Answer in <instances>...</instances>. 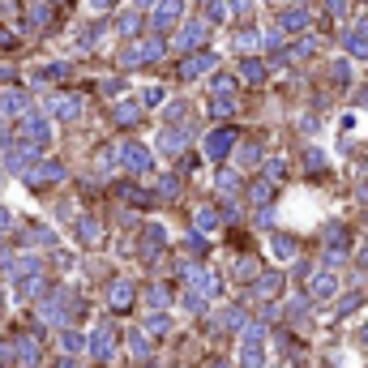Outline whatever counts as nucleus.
I'll return each mask as SVG.
<instances>
[{"label":"nucleus","mask_w":368,"mask_h":368,"mask_svg":"<svg viewBox=\"0 0 368 368\" xmlns=\"http://www.w3.org/2000/svg\"><path fill=\"white\" fill-rule=\"evenodd\" d=\"M116 155H120V163H125L129 171H137V176H146V171H155V155L146 150L141 141H120V146H116Z\"/></svg>","instance_id":"f257e3e1"},{"label":"nucleus","mask_w":368,"mask_h":368,"mask_svg":"<svg viewBox=\"0 0 368 368\" xmlns=\"http://www.w3.org/2000/svg\"><path fill=\"white\" fill-rule=\"evenodd\" d=\"M17 137H21V141H30V146H39V150H43V146L52 141V125H47L43 116H30V112H26V116L17 120Z\"/></svg>","instance_id":"f03ea898"},{"label":"nucleus","mask_w":368,"mask_h":368,"mask_svg":"<svg viewBox=\"0 0 368 368\" xmlns=\"http://www.w3.org/2000/svg\"><path fill=\"white\" fill-rule=\"evenodd\" d=\"M180 17H184L180 0H159L150 9V30H171V26H180Z\"/></svg>","instance_id":"7ed1b4c3"},{"label":"nucleus","mask_w":368,"mask_h":368,"mask_svg":"<svg viewBox=\"0 0 368 368\" xmlns=\"http://www.w3.org/2000/svg\"><path fill=\"white\" fill-rule=\"evenodd\" d=\"M206 35H210V21H184V26L176 30V47L180 52H198V47L206 43Z\"/></svg>","instance_id":"20e7f679"},{"label":"nucleus","mask_w":368,"mask_h":368,"mask_svg":"<svg viewBox=\"0 0 368 368\" xmlns=\"http://www.w3.org/2000/svg\"><path fill=\"white\" fill-rule=\"evenodd\" d=\"M86 103L78 99V94H56V99H47V116H56V120H82Z\"/></svg>","instance_id":"39448f33"},{"label":"nucleus","mask_w":368,"mask_h":368,"mask_svg":"<svg viewBox=\"0 0 368 368\" xmlns=\"http://www.w3.org/2000/svg\"><path fill=\"white\" fill-rule=\"evenodd\" d=\"M90 356L99 360V364H107L116 356V330L112 326H94V334H90Z\"/></svg>","instance_id":"423d86ee"},{"label":"nucleus","mask_w":368,"mask_h":368,"mask_svg":"<svg viewBox=\"0 0 368 368\" xmlns=\"http://www.w3.org/2000/svg\"><path fill=\"white\" fill-rule=\"evenodd\" d=\"M13 351H17V364L21 368H35L43 360V347H39L35 334H13Z\"/></svg>","instance_id":"0eeeda50"},{"label":"nucleus","mask_w":368,"mask_h":368,"mask_svg":"<svg viewBox=\"0 0 368 368\" xmlns=\"http://www.w3.org/2000/svg\"><path fill=\"white\" fill-rule=\"evenodd\" d=\"M342 47H347L356 60H368V21H356V26L342 30Z\"/></svg>","instance_id":"6e6552de"},{"label":"nucleus","mask_w":368,"mask_h":368,"mask_svg":"<svg viewBox=\"0 0 368 368\" xmlns=\"http://www.w3.org/2000/svg\"><path fill=\"white\" fill-rule=\"evenodd\" d=\"M189 137H193V133H189L184 125H171V129H163V133H159V150H163V155H184Z\"/></svg>","instance_id":"1a4fd4ad"},{"label":"nucleus","mask_w":368,"mask_h":368,"mask_svg":"<svg viewBox=\"0 0 368 368\" xmlns=\"http://www.w3.org/2000/svg\"><path fill=\"white\" fill-rule=\"evenodd\" d=\"M231 146H236V133H231V129H214V133L206 137V159H214V163L227 159Z\"/></svg>","instance_id":"9d476101"},{"label":"nucleus","mask_w":368,"mask_h":368,"mask_svg":"<svg viewBox=\"0 0 368 368\" xmlns=\"http://www.w3.org/2000/svg\"><path fill=\"white\" fill-rule=\"evenodd\" d=\"M214 64H218V56H214V52H193V56L180 64V78H184V82H193V78H202V73H210Z\"/></svg>","instance_id":"9b49d317"},{"label":"nucleus","mask_w":368,"mask_h":368,"mask_svg":"<svg viewBox=\"0 0 368 368\" xmlns=\"http://www.w3.org/2000/svg\"><path fill=\"white\" fill-rule=\"evenodd\" d=\"M265 338H253V334H244V347H240V368H265V347H261Z\"/></svg>","instance_id":"f8f14e48"},{"label":"nucleus","mask_w":368,"mask_h":368,"mask_svg":"<svg viewBox=\"0 0 368 368\" xmlns=\"http://www.w3.org/2000/svg\"><path fill=\"white\" fill-rule=\"evenodd\" d=\"M304 26H308V9H304V5H291V9L279 13V30H283V35H300Z\"/></svg>","instance_id":"ddd939ff"},{"label":"nucleus","mask_w":368,"mask_h":368,"mask_svg":"<svg viewBox=\"0 0 368 368\" xmlns=\"http://www.w3.org/2000/svg\"><path fill=\"white\" fill-rule=\"evenodd\" d=\"M163 244H167V231H163L159 223H150V227L141 231V257H146V261H155V257L163 253Z\"/></svg>","instance_id":"4468645a"},{"label":"nucleus","mask_w":368,"mask_h":368,"mask_svg":"<svg viewBox=\"0 0 368 368\" xmlns=\"http://www.w3.org/2000/svg\"><path fill=\"white\" fill-rule=\"evenodd\" d=\"M141 107H146V103H129V99H120V103L112 107V120H116L120 129H133L137 120H141Z\"/></svg>","instance_id":"2eb2a0df"},{"label":"nucleus","mask_w":368,"mask_h":368,"mask_svg":"<svg viewBox=\"0 0 368 368\" xmlns=\"http://www.w3.org/2000/svg\"><path fill=\"white\" fill-rule=\"evenodd\" d=\"M334 291H338V279L326 270V274H313V283H308V300H330Z\"/></svg>","instance_id":"dca6fc26"},{"label":"nucleus","mask_w":368,"mask_h":368,"mask_svg":"<svg viewBox=\"0 0 368 368\" xmlns=\"http://www.w3.org/2000/svg\"><path fill=\"white\" fill-rule=\"evenodd\" d=\"M30 99H26V90H5L0 94V112H9V116H26Z\"/></svg>","instance_id":"f3484780"},{"label":"nucleus","mask_w":368,"mask_h":368,"mask_svg":"<svg viewBox=\"0 0 368 368\" xmlns=\"http://www.w3.org/2000/svg\"><path fill=\"white\" fill-rule=\"evenodd\" d=\"M146 60H150V52H146V39L120 47V69H137V64H146Z\"/></svg>","instance_id":"a211bd4d"},{"label":"nucleus","mask_w":368,"mask_h":368,"mask_svg":"<svg viewBox=\"0 0 368 368\" xmlns=\"http://www.w3.org/2000/svg\"><path fill=\"white\" fill-rule=\"evenodd\" d=\"M26 180H30V184H43V180H64V167H60V163H35V167L26 171Z\"/></svg>","instance_id":"6ab92c4d"},{"label":"nucleus","mask_w":368,"mask_h":368,"mask_svg":"<svg viewBox=\"0 0 368 368\" xmlns=\"http://www.w3.org/2000/svg\"><path fill=\"white\" fill-rule=\"evenodd\" d=\"M107 304H112L116 313L133 308V283H112V291H107Z\"/></svg>","instance_id":"aec40b11"},{"label":"nucleus","mask_w":368,"mask_h":368,"mask_svg":"<svg viewBox=\"0 0 368 368\" xmlns=\"http://www.w3.org/2000/svg\"><path fill=\"white\" fill-rule=\"evenodd\" d=\"M279 287H283V274H257V283H253V296H261V300H270V296H279Z\"/></svg>","instance_id":"412c9836"},{"label":"nucleus","mask_w":368,"mask_h":368,"mask_svg":"<svg viewBox=\"0 0 368 368\" xmlns=\"http://www.w3.org/2000/svg\"><path fill=\"white\" fill-rule=\"evenodd\" d=\"M240 78H244V82H253V86H261V82H265V64H261V60H253V56H244Z\"/></svg>","instance_id":"4be33fe9"},{"label":"nucleus","mask_w":368,"mask_h":368,"mask_svg":"<svg viewBox=\"0 0 368 368\" xmlns=\"http://www.w3.org/2000/svg\"><path fill=\"white\" fill-rule=\"evenodd\" d=\"M261 43H265V39L257 35V26H244V30H236V47H240V52H257Z\"/></svg>","instance_id":"5701e85b"},{"label":"nucleus","mask_w":368,"mask_h":368,"mask_svg":"<svg viewBox=\"0 0 368 368\" xmlns=\"http://www.w3.org/2000/svg\"><path fill=\"white\" fill-rule=\"evenodd\" d=\"M78 240L82 244H99L103 240V227L94 223V218H78Z\"/></svg>","instance_id":"b1692460"},{"label":"nucleus","mask_w":368,"mask_h":368,"mask_svg":"<svg viewBox=\"0 0 368 368\" xmlns=\"http://www.w3.org/2000/svg\"><path fill=\"white\" fill-rule=\"evenodd\" d=\"M193 223H198V231H214L218 223H223V214H218L214 206H202V210H198V218H193Z\"/></svg>","instance_id":"393cba45"},{"label":"nucleus","mask_w":368,"mask_h":368,"mask_svg":"<svg viewBox=\"0 0 368 368\" xmlns=\"http://www.w3.org/2000/svg\"><path fill=\"white\" fill-rule=\"evenodd\" d=\"M300 253V244H296V236H274V257H283V261H291Z\"/></svg>","instance_id":"a878e982"},{"label":"nucleus","mask_w":368,"mask_h":368,"mask_svg":"<svg viewBox=\"0 0 368 368\" xmlns=\"http://www.w3.org/2000/svg\"><path fill=\"white\" fill-rule=\"evenodd\" d=\"M137 26H141V13H137V9H129V13L116 17V30H120V35H137Z\"/></svg>","instance_id":"bb28decb"},{"label":"nucleus","mask_w":368,"mask_h":368,"mask_svg":"<svg viewBox=\"0 0 368 368\" xmlns=\"http://www.w3.org/2000/svg\"><path fill=\"white\" fill-rule=\"evenodd\" d=\"M214 189L223 193V198H231V193L240 189V176H236V171H218V176H214Z\"/></svg>","instance_id":"cd10ccee"},{"label":"nucleus","mask_w":368,"mask_h":368,"mask_svg":"<svg viewBox=\"0 0 368 368\" xmlns=\"http://www.w3.org/2000/svg\"><path fill=\"white\" fill-rule=\"evenodd\" d=\"M227 13H231L227 0H206V21H227Z\"/></svg>","instance_id":"c85d7f7f"},{"label":"nucleus","mask_w":368,"mask_h":368,"mask_svg":"<svg viewBox=\"0 0 368 368\" xmlns=\"http://www.w3.org/2000/svg\"><path fill=\"white\" fill-rule=\"evenodd\" d=\"M249 198H253L257 206H270V198H274V184H270V180H257V184L249 189Z\"/></svg>","instance_id":"c756f323"},{"label":"nucleus","mask_w":368,"mask_h":368,"mask_svg":"<svg viewBox=\"0 0 368 368\" xmlns=\"http://www.w3.org/2000/svg\"><path fill=\"white\" fill-rule=\"evenodd\" d=\"M129 351H133V360H146V356H150V347H146V330H133V334H129Z\"/></svg>","instance_id":"7c9ffc66"},{"label":"nucleus","mask_w":368,"mask_h":368,"mask_svg":"<svg viewBox=\"0 0 368 368\" xmlns=\"http://www.w3.org/2000/svg\"><path fill=\"white\" fill-rule=\"evenodd\" d=\"M167 330H171V317H167V313L146 317V334H167Z\"/></svg>","instance_id":"2f4dec72"},{"label":"nucleus","mask_w":368,"mask_h":368,"mask_svg":"<svg viewBox=\"0 0 368 368\" xmlns=\"http://www.w3.org/2000/svg\"><path fill=\"white\" fill-rule=\"evenodd\" d=\"M218 322H223V330H244V308H223Z\"/></svg>","instance_id":"473e14b6"},{"label":"nucleus","mask_w":368,"mask_h":368,"mask_svg":"<svg viewBox=\"0 0 368 368\" xmlns=\"http://www.w3.org/2000/svg\"><path fill=\"white\" fill-rule=\"evenodd\" d=\"M60 78H69V64H43L39 69V82H60Z\"/></svg>","instance_id":"72a5a7b5"},{"label":"nucleus","mask_w":368,"mask_h":368,"mask_svg":"<svg viewBox=\"0 0 368 368\" xmlns=\"http://www.w3.org/2000/svg\"><path fill=\"white\" fill-rule=\"evenodd\" d=\"M210 90H214V94H231V90H236V78H227V73H214V78H210Z\"/></svg>","instance_id":"f704fd0d"},{"label":"nucleus","mask_w":368,"mask_h":368,"mask_svg":"<svg viewBox=\"0 0 368 368\" xmlns=\"http://www.w3.org/2000/svg\"><path fill=\"white\" fill-rule=\"evenodd\" d=\"M176 193H180V180H176V176H163V180H159V198H163V202H171Z\"/></svg>","instance_id":"c9c22d12"},{"label":"nucleus","mask_w":368,"mask_h":368,"mask_svg":"<svg viewBox=\"0 0 368 368\" xmlns=\"http://www.w3.org/2000/svg\"><path fill=\"white\" fill-rule=\"evenodd\" d=\"M330 78H334L338 86H347V78H351V64H347V60H334V64H330Z\"/></svg>","instance_id":"e433bc0d"},{"label":"nucleus","mask_w":368,"mask_h":368,"mask_svg":"<svg viewBox=\"0 0 368 368\" xmlns=\"http://www.w3.org/2000/svg\"><path fill=\"white\" fill-rule=\"evenodd\" d=\"M60 342H64V351H82V347H86V338H82L78 330H64V334H60Z\"/></svg>","instance_id":"4c0bfd02"},{"label":"nucleus","mask_w":368,"mask_h":368,"mask_svg":"<svg viewBox=\"0 0 368 368\" xmlns=\"http://www.w3.org/2000/svg\"><path fill=\"white\" fill-rule=\"evenodd\" d=\"M99 35H103V21H94L86 35H78V47H94V43H99Z\"/></svg>","instance_id":"58836bf2"},{"label":"nucleus","mask_w":368,"mask_h":368,"mask_svg":"<svg viewBox=\"0 0 368 368\" xmlns=\"http://www.w3.org/2000/svg\"><path fill=\"white\" fill-rule=\"evenodd\" d=\"M287 317H291V322H300V317H308V300H304V296H296V300L287 304Z\"/></svg>","instance_id":"ea45409f"},{"label":"nucleus","mask_w":368,"mask_h":368,"mask_svg":"<svg viewBox=\"0 0 368 368\" xmlns=\"http://www.w3.org/2000/svg\"><path fill=\"white\" fill-rule=\"evenodd\" d=\"M163 99H167V94H163V86H146V94H141V103H146V107H159Z\"/></svg>","instance_id":"a19ab883"},{"label":"nucleus","mask_w":368,"mask_h":368,"mask_svg":"<svg viewBox=\"0 0 368 368\" xmlns=\"http://www.w3.org/2000/svg\"><path fill=\"white\" fill-rule=\"evenodd\" d=\"M240 163L244 167H257L261 163V150H257V146H240Z\"/></svg>","instance_id":"79ce46f5"},{"label":"nucleus","mask_w":368,"mask_h":368,"mask_svg":"<svg viewBox=\"0 0 368 368\" xmlns=\"http://www.w3.org/2000/svg\"><path fill=\"white\" fill-rule=\"evenodd\" d=\"M171 296H167V287H150V291H146V304H155V308H163Z\"/></svg>","instance_id":"37998d69"},{"label":"nucleus","mask_w":368,"mask_h":368,"mask_svg":"<svg viewBox=\"0 0 368 368\" xmlns=\"http://www.w3.org/2000/svg\"><path fill=\"white\" fill-rule=\"evenodd\" d=\"M236 274H240V279H257V261H253V257H240Z\"/></svg>","instance_id":"c03bdc74"},{"label":"nucleus","mask_w":368,"mask_h":368,"mask_svg":"<svg viewBox=\"0 0 368 368\" xmlns=\"http://www.w3.org/2000/svg\"><path fill=\"white\" fill-rule=\"evenodd\" d=\"M103 94L120 99V94H125V78H107V82H103Z\"/></svg>","instance_id":"a18cd8bd"},{"label":"nucleus","mask_w":368,"mask_h":368,"mask_svg":"<svg viewBox=\"0 0 368 368\" xmlns=\"http://www.w3.org/2000/svg\"><path fill=\"white\" fill-rule=\"evenodd\" d=\"M265 171H270V180H279V176H287V163H283V159H270Z\"/></svg>","instance_id":"49530a36"},{"label":"nucleus","mask_w":368,"mask_h":368,"mask_svg":"<svg viewBox=\"0 0 368 368\" xmlns=\"http://www.w3.org/2000/svg\"><path fill=\"white\" fill-rule=\"evenodd\" d=\"M47 17H52V13H47L43 5H35V9H30V26H47Z\"/></svg>","instance_id":"de8ad7c7"},{"label":"nucleus","mask_w":368,"mask_h":368,"mask_svg":"<svg viewBox=\"0 0 368 368\" xmlns=\"http://www.w3.org/2000/svg\"><path fill=\"white\" fill-rule=\"evenodd\" d=\"M308 171H326V155L322 150H308Z\"/></svg>","instance_id":"09e8293b"},{"label":"nucleus","mask_w":368,"mask_h":368,"mask_svg":"<svg viewBox=\"0 0 368 368\" xmlns=\"http://www.w3.org/2000/svg\"><path fill=\"white\" fill-rule=\"evenodd\" d=\"M184 244H189V253H193V257H202V253H206V240H202V236H189Z\"/></svg>","instance_id":"8fccbe9b"},{"label":"nucleus","mask_w":368,"mask_h":368,"mask_svg":"<svg viewBox=\"0 0 368 368\" xmlns=\"http://www.w3.org/2000/svg\"><path fill=\"white\" fill-rule=\"evenodd\" d=\"M313 52H317V39H300V47L291 56H313Z\"/></svg>","instance_id":"3c124183"},{"label":"nucleus","mask_w":368,"mask_h":368,"mask_svg":"<svg viewBox=\"0 0 368 368\" xmlns=\"http://www.w3.org/2000/svg\"><path fill=\"white\" fill-rule=\"evenodd\" d=\"M360 304H364V296H360V291H356V296H347V300L338 304V313H351V308H360Z\"/></svg>","instance_id":"603ef678"},{"label":"nucleus","mask_w":368,"mask_h":368,"mask_svg":"<svg viewBox=\"0 0 368 368\" xmlns=\"http://www.w3.org/2000/svg\"><path fill=\"white\" fill-rule=\"evenodd\" d=\"M326 9H330L334 17H342V13H347V0H326Z\"/></svg>","instance_id":"864d4df0"},{"label":"nucleus","mask_w":368,"mask_h":368,"mask_svg":"<svg viewBox=\"0 0 368 368\" xmlns=\"http://www.w3.org/2000/svg\"><path fill=\"white\" fill-rule=\"evenodd\" d=\"M9 227H13V214H9L5 206H0V231H9Z\"/></svg>","instance_id":"5fc2aeb1"},{"label":"nucleus","mask_w":368,"mask_h":368,"mask_svg":"<svg viewBox=\"0 0 368 368\" xmlns=\"http://www.w3.org/2000/svg\"><path fill=\"white\" fill-rule=\"evenodd\" d=\"M231 9H236V13H249V9H253V0H231Z\"/></svg>","instance_id":"6e6d98bb"},{"label":"nucleus","mask_w":368,"mask_h":368,"mask_svg":"<svg viewBox=\"0 0 368 368\" xmlns=\"http://www.w3.org/2000/svg\"><path fill=\"white\" fill-rule=\"evenodd\" d=\"M210 368H231V364L227 360H210Z\"/></svg>","instance_id":"4d7b16f0"},{"label":"nucleus","mask_w":368,"mask_h":368,"mask_svg":"<svg viewBox=\"0 0 368 368\" xmlns=\"http://www.w3.org/2000/svg\"><path fill=\"white\" fill-rule=\"evenodd\" d=\"M360 347H368V326H364V330H360Z\"/></svg>","instance_id":"13d9d810"},{"label":"nucleus","mask_w":368,"mask_h":368,"mask_svg":"<svg viewBox=\"0 0 368 368\" xmlns=\"http://www.w3.org/2000/svg\"><path fill=\"white\" fill-rule=\"evenodd\" d=\"M90 5H94V9H107V5H112V0H90Z\"/></svg>","instance_id":"bf43d9fd"},{"label":"nucleus","mask_w":368,"mask_h":368,"mask_svg":"<svg viewBox=\"0 0 368 368\" xmlns=\"http://www.w3.org/2000/svg\"><path fill=\"white\" fill-rule=\"evenodd\" d=\"M146 5H159V0H137V9H146Z\"/></svg>","instance_id":"052dcab7"},{"label":"nucleus","mask_w":368,"mask_h":368,"mask_svg":"<svg viewBox=\"0 0 368 368\" xmlns=\"http://www.w3.org/2000/svg\"><path fill=\"white\" fill-rule=\"evenodd\" d=\"M56 368H73V360H60V364H56Z\"/></svg>","instance_id":"680f3d73"},{"label":"nucleus","mask_w":368,"mask_h":368,"mask_svg":"<svg viewBox=\"0 0 368 368\" xmlns=\"http://www.w3.org/2000/svg\"><path fill=\"white\" fill-rule=\"evenodd\" d=\"M364 223H368V210H364Z\"/></svg>","instance_id":"e2e57ef3"}]
</instances>
